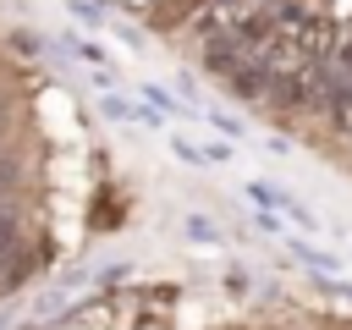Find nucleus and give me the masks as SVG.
I'll return each mask as SVG.
<instances>
[{"instance_id": "1", "label": "nucleus", "mask_w": 352, "mask_h": 330, "mask_svg": "<svg viewBox=\"0 0 352 330\" xmlns=\"http://www.w3.org/2000/svg\"><path fill=\"white\" fill-rule=\"evenodd\" d=\"M16 176H22V170H16V160H11V154H0V198L16 187Z\"/></svg>"}, {"instance_id": "2", "label": "nucleus", "mask_w": 352, "mask_h": 330, "mask_svg": "<svg viewBox=\"0 0 352 330\" xmlns=\"http://www.w3.org/2000/svg\"><path fill=\"white\" fill-rule=\"evenodd\" d=\"M336 60H341V72H352V33L336 44Z\"/></svg>"}, {"instance_id": "3", "label": "nucleus", "mask_w": 352, "mask_h": 330, "mask_svg": "<svg viewBox=\"0 0 352 330\" xmlns=\"http://www.w3.org/2000/svg\"><path fill=\"white\" fill-rule=\"evenodd\" d=\"M116 6H126V11H132V16H143V11H154V6H160V0H116Z\"/></svg>"}, {"instance_id": "4", "label": "nucleus", "mask_w": 352, "mask_h": 330, "mask_svg": "<svg viewBox=\"0 0 352 330\" xmlns=\"http://www.w3.org/2000/svg\"><path fill=\"white\" fill-rule=\"evenodd\" d=\"M11 248V220H0V253Z\"/></svg>"}, {"instance_id": "5", "label": "nucleus", "mask_w": 352, "mask_h": 330, "mask_svg": "<svg viewBox=\"0 0 352 330\" xmlns=\"http://www.w3.org/2000/svg\"><path fill=\"white\" fill-rule=\"evenodd\" d=\"M346 143H352V126H346Z\"/></svg>"}]
</instances>
